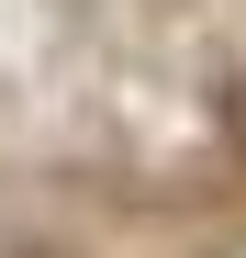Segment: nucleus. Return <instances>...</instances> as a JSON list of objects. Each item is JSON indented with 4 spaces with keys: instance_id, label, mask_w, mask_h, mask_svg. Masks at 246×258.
I'll use <instances>...</instances> for the list:
<instances>
[{
    "instance_id": "nucleus-1",
    "label": "nucleus",
    "mask_w": 246,
    "mask_h": 258,
    "mask_svg": "<svg viewBox=\"0 0 246 258\" xmlns=\"http://www.w3.org/2000/svg\"><path fill=\"white\" fill-rule=\"evenodd\" d=\"M235 146H246V101H235Z\"/></svg>"
}]
</instances>
